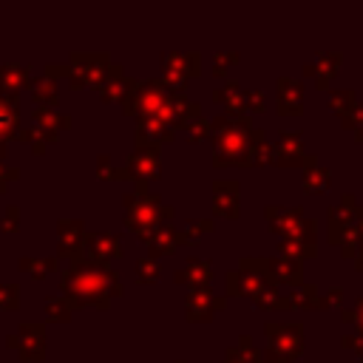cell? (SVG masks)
<instances>
[{"instance_id": "obj_1", "label": "cell", "mask_w": 363, "mask_h": 363, "mask_svg": "<svg viewBox=\"0 0 363 363\" xmlns=\"http://www.w3.org/2000/svg\"><path fill=\"white\" fill-rule=\"evenodd\" d=\"M62 292L71 301V306H99L108 309L111 298L122 295V281L108 264L88 261L85 255L71 261V267L62 272Z\"/></svg>"}, {"instance_id": "obj_2", "label": "cell", "mask_w": 363, "mask_h": 363, "mask_svg": "<svg viewBox=\"0 0 363 363\" xmlns=\"http://www.w3.org/2000/svg\"><path fill=\"white\" fill-rule=\"evenodd\" d=\"M250 116H216L213 122V162L221 164H241L250 167Z\"/></svg>"}, {"instance_id": "obj_3", "label": "cell", "mask_w": 363, "mask_h": 363, "mask_svg": "<svg viewBox=\"0 0 363 363\" xmlns=\"http://www.w3.org/2000/svg\"><path fill=\"white\" fill-rule=\"evenodd\" d=\"M122 201H125V224H128V230H133L142 241H145L159 224H164V221L173 218V210L164 207L162 199L153 196V193H125Z\"/></svg>"}, {"instance_id": "obj_4", "label": "cell", "mask_w": 363, "mask_h": 363, "mask_svg": "<svg viewBox=\"0 0 363 363\" xmlns=\"http://www.w3.org/2000/svg\"><path fill=\"white\" fill-rule=\"evenodd\" d=\"M170 96H173V91H167L159 79L133 82L130 94H128L125 102H122V111H125L128 116H136L139 122H142V119H156V116L164 111V105H167Z\"/></svg>"}, {"instance_id": "obj_5", "label": "cell", "mask_w": 363, "mask_h": 363, "mask_svg": "<svg viewBox=\"0 0 363 363\" xmlns=\"http://www.w3.org/2000/svg\"><path fill=\"white\" fill-rule=\"evenodd\" d=\"M159 173H162L159 147H136L128 156V164L119 170V179H130L136 182V193H147V184L156 182Z\"/></svg>"}, {"instance_id": "obj_6", "label": "cell", "mask_w": 363, "mask_h": 363, "mask_svg": "<svg viewBox=\"0 0 363 363\" xmlns=\"http://www.w3.org/2000/svg\"><path fill=\"white\" fill-rule=\"evenodd\" d=\"M269 352L281 360H295L303 349V326L301 323H267Z\"/></svg>"}, {"instance_id": "obj_7", "label": "cell", "mask_w": 363, "mask_h": 363, "mask_svg": "<svg viewBox=\"0 0 363 363\" xmlns=\"http://www.w3.org/2000/svg\"><path fill=\"white\" fill-rule=\"evenodd\" d=\"M108 68H111L108 54H74V60H71V65H68V82H71L74 88L102 85Z\"/></svg>"}, {"instance_id": "obj_8", "label": "cell", "mask_w": 363, "mask_h": 363, "mask_svg": "<svg viewBox=\"0 0 363 363\" xmlns=\"http://www.w3.org/2000/svg\"><path fill=\"white\" fill-rule=\"evenodd\" d=\"M9 349L20 354V360H40L45 354V332L40 323L20 326L17 335H9Z\"/></svg>"}, {"instance_id": "obj_9", "label": "cell", "mask_w": 363, "mask_h": 363, "mask_svg": "<svg viewBox=\"0 0 363 363\" xmlns=\"http://www.w3.org/2000/svg\"><path fill=\"white\" fill-rule=\"evenodd\" d=\"M82 252H85L88 261L108 264V261H113V258L122 255V241H119V235H113V233H102V230H96V233H85Z\"/></svg>"}, {"instance_id": "obj_10", "label": "cell", "mask_w": 363, "mask_h": 363, "mask_svg": "<svg viewBox=\"0 0 363 363\" xmlns=\"http://www.w3.org/2000/svg\"><path fill=\"white\" fill-rule=\"evenodd\" d=\"M85 224L79 218H62L60 221V258L77 261L82 258V244H85Z\"/></svg>"}, {"instance_id": "obj_11", "label": "cell", "mask_w": 363, "mask_h": 363, "mask_svg": "<svg viewBox=\"0 0 363 363\" xmlns=\"http://www.w3.org/2000/svg\"><path fill=\"white\" fill-rule=\"evenodd\" d=\"M272 162L275 164H303L306 162V153H303V139L298 130H281L278 142L272 145Z\"/></svg>"}, {"instance_id": "obj_12", "label": "cell", "mask_w": 363, "mask_h": 363, "mask_svg": "<svg viewBox=\"0 0 363 363\" xmlns=\"http://www.w3.org/2000/svg\"><path fill=\"white\" fill-rule=\"evenodd\" d=\"M227 301L224 298H216L207 286L201 289H193L184 301V309H187V318L190 320H213V312H218Z\"/></svg>"}, {"instance_id": "obj_13", "label": "cell", "mask_w": 363, "mask_h": 363, "mask_svg": "<svg viewBox=\"0 0 363 363\" xmlns=\"http://www.w3.org/2000/svg\"><path fill=\"white\" fill-rule=\"evenodd\" d=\"M145 244L150 247V252L153 255H170V252H176L182 244H187L184 241V233L179 230V227H173L170 221H164V224H159L147 238H145Z\"/></svg>"}, {"instance_id": "obj_14", "label": "cell", "mask_w": 363, "mask_h": 363, "mask_svg": "<svg viewBox=\"0 0 363 363\" xmlns=\"http://www.w3.org/2000/svg\"><path fill=\"white\" fill-rule=\"evenodd\" d=\"M238 204H241V193H238V184L233 179H218L213 184V210L218 216H227V218H235L238 216Z\"/></svg>"}, {"instance_id": "obj_15", "label": "cell", "mask_w": 363, "mask_h": 363, "mask_svg": "<svg viewBox=\"0 0 363 363\" xmlns=\"http://www.w3.org/2000/svg\"><path fill=\"white\" fill-rule=\"evenodd\" d=\"M303 108V85L298 79L281 77L278 79V113L284 116H298Z\"/></svg>"}, {"instance_id": "obj_16", "label": "cell", "mask_w": 363, "mask_h": 363, "mask_svg": "<svg viewBox=\"0 0 363 363\" xmlns=\"http://www.w3.org/2000/svg\"><path fill=\"white\" fill-rule=\"evenodd\" d=\"M340 51H320L306 68H303V74H309L315 82H318V88H326L329 85V79L337 74V65H340Z\"/></svg>"}, {"instance_id": "obj_17", "label": "cell", "mask_w": 363, "mask_h": 363, "mask_svg": "<svg viewBox=\"0 0 363 363\" xmlns=\"http://www.w3.org/2000/svg\"><path fill=\"white\" fill-rule=\"evenodd\" d=\"M173 278H176V284H187V286H193V289H201V286L210 284L213 267H210V261H204V258H187V264L179 267Z\"/></svg>"}, {"instance_id": "obj_18", "label": "cell", "mask_w": 363, "mask_h": 363, "mask_svg": "<svg viewBox=\"0 0 363 363\" xmlns=\"http://www.w3.org/2000/svg\"><path fill=\"white\" fill-rule=\"evenodd\" d=\"M133 82L136 79H128L125 77V71H122V65H111L108 68V74H105V79H102V99L105 102H125V96L130 94V88H133Z\"/></svg>"}, {"instance_id": "obj_19", "label": "cell", "mask_w": 363, "mask_h": 363, "mask_svg": "<svg viewBox=\"0 0 363 363\" xmlns=\"http://www.w3.org/2000/svg\"><path fill=\"white\" fill-rule=\"evenodd\" d=\"M267 278L269 284H303V275H301V261H292V258H267Z\"/></svg>"}, {"instance_id": "obj_20", "label": "cell", "mask_w": 363, "mask_h": 363, "mask_svg": "<svg viewBox=\"0 0 363 363\" xmlns=\"http://www.w3.org/2000/svg\"><path fill=\"white\" fill-rule=\"evenodd\" d=\"M173 139V128H167L159 119H142L139 130H136V145L139 147H159L162 142Z\"/></svg>"}, {"instance_id": "obj_21", "label": "cell", "mask_w": 363, "mask_h": 363, "mask_svg": "<svg viewBox=\"0 0 363 363\" xmlns=\"http://www.w3.org/2000/svg\"><path fill=\"white\" fill-rule=\"evenodd\" d=\"M17 125H20L17 99L0 94V145H3V147H6V139H11V136L17 133Z\"/></svg>"}, {"instance_id": "obj_22", "label": "cell", "mask_w": 363, "mask_h": 363, "mask_svg": "<svg viewBox=\"0 0 363 363\" xmlns=\"http://www.w3.org/2000/svg\"><path fill=\"white\" fill-rule=\"evenodd\" d=\"M162 71H173L179 77H196L199 74V54H182V51H167L162 57Z\"/></svg>"}, {"instance_id": "obj_23", "label": "cell", "mask_w": 363, "mask_h": 363, "mask_svg": "<svg viewBox=\"0 0 363 363\" xmlns=\"http://www.w3.org/2000/svg\"><path fill=\"white\" fill-rule=\"evenodd\" d=\"M332 182V173L315 162V156H306L303 162V190L306 193H323Z\"/></svg>"}, {"instance_id": "obj_24", "label": "cell", "mask_w": 363, "mask_h": 363, "mask_svg": "<svg viewBox=\"0 0 363 363\" xmlns=\"http://www.w3.org/2000/svg\"><path fill=\"white\" fill-rule=\"evenodd\" d=\"M28 68L23 65H3L0 68V94L14 96L17 91H23V85H28Z\"/></svg>"}, {"instance_id": "obj_25", "label": "cell", "mask_w": 363, "mask_h": 363, "mask_svg": "<svg viewBox=\"0 0 363 363\" xmlns=\"http://www.w3.org/2000/svg\"><path fill=\"white\" fill-rule=\"evenodd\" d=\"M28 91H31V99L37 102V108H54L57 105V82H54V77L31 79Z\"/></svg>"}, {"instance_id": "obj_26", "label": "cell", "mask_w": 363, "mask_h": 363, "mask_svg": "<svg viewBox=\"0 0 363 363\" xmlns=\"http://www.w3.org/2000/svg\"><path fill=\"white\" fill-rule=\"evenodd\" d=\"M318 306H326V301L318 295V286H312V284L286 295V309H318Z\"/></svg>"}, {"instance_id": "obj_27", "label": "cell", "mask_w": 363, "mask_h": 363, "mask_svg": "<svg viewBox=\"0 0 363 363\" xmlns=\"http://www.w3.org/2000/svg\"><path fill=\"white\" fill-rule=\"evenodd\" d=\"M278 250H281V258H292V261H303L315 255V244L303 238H281Z\"/></svg>"}, {"instance_id": "obj_28", "label": "cell", "mask_w": 363, "mask_h": 363, "mask_svg": "<svg viewBox=\"0 0 363 363\" xmlns=\"http://www.w3.org/2000/svg\"><path fill=\"white\" fill-rule=\"evenodd\" d=\"M34 122H37V128L51 130V133H60V130L71 128V119L54 113V108H37V111H34Z\"/></svg>"}, {"instance_id": "obj_29", "label": "cell", "mask_w": 363, "mask_h": 363, "mask_svg": "<svg viewBox=\"0 0 363 363\" xmlns=\"http://www.w3.org/2000/svg\"><path fill=\"white\" fill-rule=\"evenodd\" d=\"M329 108L343 119V116H349L354 108H357V102H354V91H349V88H337V91H332L329 94Z\"/></svg>"}, {"instance_id": "obj_30", "label": "cell", "mask_w": 363, "mask_h": 363, "mask_svg": "<svg viewBox=\"0 0 363 363\" xmlns=\"http://www.w3.org/2000/svg\"><path fill=\"white\" fill-rule=\"evenodd\" d=\"M179 128H182V133H184L187 142H199V139H204L210 133V122L201 113H190Z\"/></svg>"}, {"instance_id": "obj_31", "label": "cell", "mask_w": 363, "mask_h": 363, "mask_svg": "<svg viewBox=\"0 0 363 363\" xmlns=\"http://www.w3.org/2000/svg\"><path fill=\"white\" fill-rule=\"evenodd\" d=\"M71 301L65 298V295H57V298H51V301H45V318L48 320H57V323H62V320H68L71 318Z\"/></svg>"}, {"instance_id": "obj_32", "label": "cell", "mask_w": 363, "mask_h": 363, "mask_svg": "<svg viewBox=\"0 0 363 363\" xmlns=\"http://www.w3.org/2000/svg\"><path fill=\"white\" fill-rule=\"evenodd\" d=\"M20 269L31 272L34 278H45L57 269V258H20Z\"/></svg>"}, {"instance_id": "obj_33", "label": "cell", "mask_w": 363, "mask_h": 363, "mask_svg": "<svg viewBox=\"0 0 363 363\" xmlns=\"http://www.w3.org/2000/svg\"><path fill=\"white\" fill-rule=\"evenodd\" d=\"M162 275V264L156 258H142L136 261V281L139 284H156Z\"/></svg>"}, {"instance_id": "obj_34", "label": "cell", "mask_w": 363, "mask_h": 363, "mask_svg": "<svg viewBox=\"0 0 363 363\" xmlns=\"http://www.w3.org/2000/svg\"><path fill=\"white\" fill-rule=\"evenodd\" d=\"M182 233H184V241H199L201 235L213 233V221L210 218H190L187 227H182Z\"/></svg>"}, {"instance_id": "obj_35", "label": "cell", "mask_w": 363, "mask_h": 363, "mask_svg": "<svg viewBox=\"0 0 363 363\" xmlns=\"http://www.w3.org/2000/svg\"><path fill=\"white\" fill-rule=\"evenodd\" d=\"M17 303H20V286L0 284V309H17Z\"/></svg>"}, {"instance_id": "obj_36", "label": "cell", "mask_w": 363, "mask_h": 363, "mask_svg": "<svg viewBox=\"0 0 363 363\" xmlns=\"http://www.w3.org/2000/svg\"><path fill=\"white\" fill-rule=\"evenodd\" d=\"M340 122H343V128H352V130H354V139H357V142H363V105H357V108H354L349 116H343Z\"/></svg>"}, {"instance_id": "obj_37", "label": "cell", "mask_w": 363, "mask_h": 363, "mask_svg": "<svg viewBox=\"0 0 363 363\" xmlns=\"http://www.w3.org/2000/svg\"><path fill=\"white\" fill-rule=\"evenodd\" d=\"M244 105H247V116L264 111V94L261 91H244Z\"/></svg>"}, {"instance_id": "obj_38", "label": "cell", "mask_w": 363, "mask_h": 363, "mask_svg": "<svg viewBox=\"0 0 363 363\" xmlns=\"http://www.w3.org/2000/svg\"><path fill=\"white\" fill-rule=\"evenodd\" d=\"M17 227H20V210L17 207H9L6 216L0 218V230L3 233H17Z\"/></svg>"}, {"instance_id": "obj_39", "label": "cell", "mask_w": 363, "mask_h": 363, "mask_svg": "<svg viewBox=\"0 0 363 363\" xmlns=\"http://www.w3.org/2000/svg\"><path fill=\"white\" fill-rule=\"evenodd\" d=\"M96 173H99L102 179H119V170L111 167V159H108V156H99V159H96Z\"/></svg>"}, {"instance_id": "obj_40", "label": "cell", "mask_w": 363, "mask_h": 363, "mask_svg": "<svg viewBox=\"0 0 363 363\" xmlns=\"http://www.w3.org/2000/svg\"><path fill=\"white\" fill-rule=\"evenodd\" d=\"M11 179H17V167H9V164H3L0 162V193L9 187V182Z\"/></svg>"}, {"instance_id": "obj_41", "label": "cell", "mask_w": 363, "mask_h": 363, "mask_svg": "<svg viewBox=\"0 0 363 363\" xmlns=\"http://www.w3.org/2000/svg\"><path fill=\"white\" fill-rule=\"evenodd\" d=\"M323 301H326V306H329V303H340V301H343V289H340V286H332V289L323 295Z\"/></svg>"}, {"instance_id": "obj_42", "label": "cell", "mask_w": 363, "mask_h": 363, "mask_svg": "<svg viewBox=\"0 0 363 363\" xmlns=\"http://www.w3.org/2000/svg\"><path fill=\"white\" fill-rule=\"evenodd\" d=\"M343 346H354V349L363 354V337H360V335H357V337H352V335H349V337H343Z\"/></svg>"}, {"instance_id": "obj_43", "label": "cell", "mask_w": 363, "mask_h": 363, "mask_svg": "<svg viewBox=\"0 0 363 363\" xmlns=\"http://www.w3.org/2000/svg\"><path fill=\"white\" fill-rule=\"evenodd\" d=\"M354 312H357V323H354V326H357V332H360V337H363V298L357 301V306H354Z\"/></svg>"}, {"instance_id": "obj_44", "label": "cell", "mask_w": 363, "mask_h": 363, "mask_svg": "<svg viewBox=\"0 0 363 363\" xmlns=\"http://www.w3.org/2000/svg\"><path fill=\"white\" fill-rule=\"evenodd\" d=\"M261 363H286V360H281V357H275L272 352H264V354H261Z\"/></svg>"}, {"instance_id": "obj_45", "label": "cell", "mask_w": 363, "mask_h": 363, "mask_svg": "<svg viewBox=\"0 0 363 363\" xmlns=\"http://www.w3.org/2000/svg\"><path fill=\"white\" fill-rule=\"evenodd\" d=\"M354 264L363 269V241H360V247H357V252H354Z\"/></svg>"}]
</instances>
